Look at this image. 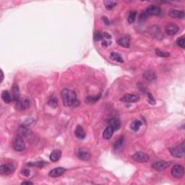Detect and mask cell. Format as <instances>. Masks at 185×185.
Returning a JSON list of instances; mask_svg holds the SVG:
<instances>
[{
  "label": "cell",
  "instance_id": "cell-13",
  "mask_svg": "<svg viewBox=\"0 0 185 185\" xmlns=\"http://www.w3.org/2000/svg\"><path fill=\"white\" fill-rule=\"evenodd\" d=\"M169 16L172 18L184 19L185 17L184 10H178V9H171L169 13Z\"/></svg>",
  "mask_w": 185,
  "mask_h": 185
},
{
  "label": "cell",
  "instance_id": "cell-29",
  "mask_svg": "<svg viewBox=\"0 0 185 185\" xmlns=\"http://www.w3.org/2000/svg\"><path fill=\"white\" fill-rule=\"evenodd\" d=\"M46 164V163L44 161H37V162H35V163H33V162H32V163H28V165L31 166L42 168Z\"/></svg>",
  "mask_w": 185,
  "mask_h": 185
},
{
  "label": "cell",
  "instance_id": "cell-24",
  "mask_svg": "<svg viewBox=\"0 0 185 185\" xmlns=\"http://www.w3.org/2000/svg\"><path fill=\"white\" fill-rule=\"evenodd\" d=\"M1 97H2V101L6 103H10L11 100H12L10 94H9V91H7V90H4V91H2V92Z\"/></svg>",
  "mask_w": 185,
  "mask_h": 185
},
{
  "label": "cell",
  "instance_id": "cell-19",
  "mask_svg": "<svg viewBox=\"0 0 185 185\" xmlns=\"http://www.w3.org/2000/svg\"><path fill=\"white\" fill-rule=\"evenodd\" d=\"M62 156V152L59 150H54L50 154L49 158L50 160L52 162H56L60 159Z\"/></svg>",
  "mask_w": 185,
  "mask_h": 185
},
{
  "label": "cell",
  "instance_id": "cell-34",
  "mask_svg": "<svg viewBox=\"0 0 185 185\" xmlns=\"http://www.w3.org/2000/svg\"><path fill=\"white\" fill-rule=\"evenodd\" d=\"M147 95H148V102L150 103V104L154 105L155 103H156V100L154 99V98L153 97L152 94L150 93V92H147Z\"/></svg>",
  "mask_w": 185,
  "mask_h": 185
},
{
  "label": "cell",
  "instance_id": "cell-33",
  "mask_svg": "<svg viewBox=\"0 0 185 185\" xmlns=\"http://www.w3.org/2000/svg\"><path fill=\"white\" fill-rule=\"evenodd\" d=\"M177 46L180 47V48L184 49V47H185V39H184V37L182 36V37L179 38V39L177 40Z\"/></svg>",
  "mask_w": 185,
  "mask_h": 185
},
{
  "label": "cell",
  "instance_id": "cell-36",
  "mask_svg": "<svg viewBox=\"0 0 185 185\" xmlns=\"http://www.w3.org/2000/svg\"><path fill=\"white\" fill-rule=\"evenodd\" d=\"M30 173H31V171H30L28 169H24L23 170H22V175H24V176L25 177H29Z\"/></svg>",
  "mask_w": 185,
  "mask_h": 185
},
{
  "label": "cell",
  "instance_id": "cell-27",
  "mask_svg": "<svg viewBox=\"0 0 185 185\" xmlns=\"http://www.w3.org/2000/svg\"><path fill=\"white\" fill-rule=\"evenodd\" d=\"M136 16H137V12H136V11H133V10L130 11L129 14H128V17H127L128 22H129L130 24L133 23L136 19Z\"/></svg>",
  "mask_w": 185,
  "mask_h": 185
},
{
  "label": "cell",
  "instance_id": "cell-11",
  "mask_svg": "<svg viewBox=\"0 0 185 185\" xmlns=\"http://www.w3.org/2000/svg\"><path fill=\"white\" fill-rule=\"evenodd\" d=\"M66 169L63 167H57L55 169L51 170L49 176L50 177H53V178H56V177H59L62 175H63L65 173Z\"/></svg>",
  "mask_w": 185,
  "mask_h": 185
},
{
  "label": "cell",
  "instance_id": "cell-7",
  "mask_svg": "<svg viewBox=\"0 0 185 185\" xmlns=\"http://www.w3.org/2000/svg\"><path fill=\"white\" fill-rule=\"evenodd\" d=\"M15 170V167L13 164L6 163L0 166V173L2 175H10Z\"/></svg>",
  "mask_w": 185,
  "mask_h": 185
},
{
  "label": "cell",
  "instance_id": "cell-17",
  "mask_svg": "<svg viewBox=\"0 0 185 185\" xmlns=\"http://www.w3.org/2000/svg\"><path fill=\"white\" fill-rule=\"evenodd\" d=\"M75 136L77 137L78 139L82 140L84 139L85 137H86V132H85V130H83V128H82V126H81L80 125H77L76 129H75Z\"/></svg>",
  "mask_w": 185,
  "mask_h": 185
},
{
  "label": "cell",
  "instance_id": "cell-23",
  "mask_svg": "<svg viewBox=\"0 0 185 185\" xmlns=\"http://www.w3.org/2000/svg\"><path fill=\"white\" fill-rule=\"evenodd\" d=\"M142 124L143 123L140 120L135 119L130 124V128H131V130H133L134 132H137L140 128V126H142Z\"/></svg>",
  "mask_w": 185,
  "mask_h": 185
},
{
  "label": "cell",
  "instance_id": "cell-22",
  "mask_svg": "<svg viewBox=\"0 0 185 185\" xmlns=\"http://www.w3.org/2000/svg\"><path fill=\"white\" fill-rule=\"evenodd\" d=\"M12 95L14 101H18L20 100V90H19L18 86L17 84L13 85L12 88Z\"/></svg>",
  "mask_w": 185,
  "mask_h": 185
},
{
  "label": "cell",
  "instance_id": "cell-26",
  "mask_svg": "<svg viewBox=\"0 0 185 185\" xmlns=\"http://www.w3.org/2000/svg\"><path fill=\"white\" fill-rule=\"evenodd\" d=\"M103 4H104L105 7L108 10H111L112 9H114L115 7L116 6L117 3L114 1H111V0H107V1L103 2Z\"/></svg>",
  "mask_w": 185,
  "mask_h": 185
},
{
  "label": "cell",
  "instance_id": "cell-38",
  "mask_svg": "<svg viewBox=\"0 0 185 185\" xmlns=\"http://www.w3.org/2000/svg\"><path fill=\"white\" fill-rule=\"evenodd\" d=\"M1 76H2L1 82H2L3 80H4V73H3V71L2 70H1Z\"/></svg>",
  "mask_w": 185,
  "mask_h": 185
},
{
  "label": "cell",
  "instance_id": "cell-28",
  "mask_svg": "<svg viewBox=\"0 0 185 185\" xmlns=\"http://www.w3.org/2000/svg\"><path fill=\"white\" fill-rule=\"evenodd\" d=\"M123 143H124V137H121L117 140L115 141L114 143L113 147H114V150H119V149L122 148V145H123Z\"/></svg>",
  "mask_w": 185,
  "mask_h": 185
},
{
  "label": "cell",
  "instance_id": "cell-18",
  "mask_svg": "<svg viewBox=\"0 0 185 185\" xmlns=\"http://www.w3.org/2000/svg\"><path fill=\"white\" fill-rule=\"evenodd\" d=\"M102 46L103 47H107L111 44V36L107 33H103V38H102Z\"/></svg>",
  "mask_w": 185,
  "mask_h": 185
},
{
  "label": "cell",
  "instance_id": "cell-32",
  "mask_svg": "<svg viewBox=\"0 0 185 185\" xmlns=\"http://www.w3.org/2000/svg\"><path fill=\"white\" fill-rule=\"evenodd\" d=\"M48 104L49 106L52 107V108H56V106H58V101L56 98L53 97L52 99H49V101L48 102Z\"/></svg>",
  "mask_w": 185,
  "mask_h": 185
},
{
  "label": "cell",
  "instance_id": "cell-31",
  "mask_svg": "<svg viewBox=\"0 0 185 185\" xmlns=\"http://www.w3.org/2000/svg\"><path fill=\"white\" fill-rule=\"evenodd\" d=\"M156 53L158 56H160V57H168V56H170V54L169 52H164V51L158 49H156Z\"/></svg>",
  "mask_w": 185,
  "mask_h": 185
},
{
  "label": "cell",
  "instance_id": "cell-25",
  "mask_svg": "<svg viewBox=\"0 0 185 185\" xmlns=\"http://www.w3.org/2000/svg\"><path fill=\"white\" fill-rule=\"evenodd\" d=\"M110 58L112 60H114V61L119 62V63H123L124 62L122 56L116 52H111L110 54Z\"/></svg>",
  "mask_w": 185,
  "mask_h": 185
},
{
  "label": "cell",
  "instance_id": "cell-3",
  "mask_svg": "<svg viewBox=\"0 0 185 185\" xmlns=\"http://www.w3.org/2000/svg\"><path fill=\"white\" fill-rule=\"evenodd\" d=\"M170 153L175 158H183L184 156V142L177 146L173 147L169 149Z\"/></svg>",
  "mask_w": 185,
  "mask_h": 185
},
{
  "label": "cell",
  "instance_id": "cell-1",
  "mask_svg": "<svg viewBox=\"0 0 185 185\" xmlns=\"http://www.w3.org/2000/svg\"><path fill=\"white\" fill-rule=\"evenodd\" d=\"M63 104L65 106L77 107L80 103L77 99L76 92L69 89H64L61 92Z\"/></svg>",
  "mask_w": 185,
  "mask_h": 185
},
{
  "label": "cell",
  "instance_id": "cell-9",
  "mask_svg": "<svg viewBox=\"0 0 185 185\" xmlns=\"http://www.w3.org/2000/svg\"><path fill=\"white\" fill-rule=\"evenodd\" d=\"M170 165V162L166 161V160H160L156 161L152 164V168L155 170H157L158 171H162L165 170Z\"/></svg>",
  "mask_w": 185,
  "mask_h": 185
},
{
  "label": "cell",
  "instance_id": "cell-14",
  "mask_svg": "<svg viewBox=\"0 0 185 185\" xmlns=\"http://www.w3.org/2000/svg\"><path fill=\"white\" fill-rule=\"evenodd\" d=\"M30 107V101L27 99L19 100L17 101V108L19 110H25Z\"/></svg>",
  "mask_w": 185,
  "mask_h": 185
},
{
  "label": "cell",
  "instance_id": "cell-21",
  "mask_svg": "<svg viewBox=\"0 0 185 185\" xmlns=\"http://www.w3.org/2000/svg\"><path fill=\"white\" fill-rule=\"evenodd\" d=\"M108 123H109V126H111V127L114 129V131H116V130H118L121 126L120 122L117 119H116V118L110 119L109 120Z\"/></svg>",
  "mask_w": 185,
  "mask_h": 185
},
{
  "label": "cell",
  "instance_id": "cell-5",
  "mask_svg": "<svg viewBox=\"0 0 185 185\" xmlns=\"http://www.w3.org/2000/svg\"><path fill=\"white\" fill-rule=\"evenodd\" d=\"M171 173L172 177L177 179H182L184 175V166L180 164H177L172 167L171 170Z\"/></svg>",
  "mask_w": 185,
  "mask_h": 185
},
{
  "label": "cell",
  "instance_id": "cell-20",
  "mask_svg": "<svg viewBox=\"0 0 185 185\" xmlns=\"http://www.w3.org/2000/svg\"><path fill=\"white\" fill-rule=\"evenodd\" d=\"M114 129H113L111 126H108L104 130V131H103L102 137H103V138L105 140H109L111 137H112L113 134H114Z\"/></svg>",
  "mask_w": 185,
  "mask_h": 185
},
{
  "label": "cell",
  "instance_id": "cell-6",
  "mask_svg": "<svg viewBox=\"0 0 185 185\" xmlns=\"http://www.w3.org/2000/svg\"><path fill=\"white\" fill-rule=\"evenodd\" d=\"M132 158L138 163H146L149 160V156L143 152H137L132 156Z\"/></svg>",
  "mask_w": 185,
  "mask_h": 185
},
{
  "label": "cell",
  "instance_id": "cell-2",
  "mask_svg": "<svg viewBox=\"0 0 185 185\" xmlns=\"http://www.w3.org/2000/svg\"><path fill=\"white\" fill-rule=\"evenodd\" d=\"M160 13H161V9L160 7H158L156 5H151L149 7H148L144 12H143L140 15V19L143 20V19H145L148 18L150 15H155V16H158L160 15Z\"/></svg>",
  "mask_w": 185,
  "mask_h": 185
},
{
  "label": "cell",
  "instance_id": "cell-10",
  "mask_svg": "<svg viewBox=\"0 0 185 185\" xmlns=\"http://www.w3.org/2000/svg\"><path fill=\"white\" fill-rule=\"evenodd\" d=\"M140 100V96L136 94H126L121 99V101L126 103H135Z\"/></svg>",
  "mask_w": 185,
  "mask_h": 185
},
{
  "label": "cell",
  "instance_id": "cell-35",
  "mask_svg": "<svg viewBox=\"0 0 185 185\" xmlns=\"http://www.w3.org/2000/svg\"><path fill=\"white\" fill-rule=\"evenodd\" d=\"M102 38H103V33H101V32H97L94 35V39L96 41H101Z\"/></svg>",
  "mask_w": 185,
  "mask_h": 185
},
{
  "label": "cell",
  "instance_id": "cell-4",
  "mask_svg": "<svg viewBox=\"0 0 185 185\" xmlns=\"http://www.w3.org/2000/svg\"><path fill=\"white\" fill-rule=\"evenodd\" d=\"M12 148L15 151L21 152L25 150V145L22 136L18 135L12 142Z\"/></svg>",
  "mask_w": 185,
  "mask_h": 185
},
{
  "label": "cell",
  "instance_id": "cell-15",
  "mask_svg": "<svg viewBox=\"0 0 185 185\" xmlns=\"http://www.w3.org/2000/svg\"><path fill=\"white\" fill-rule=\"evenodd\" d=\"M143 77L146 80L149 81V82H153V81L156 80V78H157L156 73L152 69H148L147 71H145L144 74H143Z\"/></svg>",
  "mask_w": 185,
  "mask_h": 185
},
{
  "label": "cell",
  "instance_id": "cell-16",
  "mask_svg": "<svg viewBox=\"0 0 185 185\" xmlns=\"http://www.w3.org/2000/svg\"><path fill=\"white\" fill-rule=\"evenodd\" d=\"M118 44L120 46L124 47V48H129L130 46V39L128 36H124L120 38L117 41Z\"/></svg>",
  "mask_w": 185,
  "mask_h": 185
},
{
  "label": "cell",
  "instance_id": "cell-30",
  "mask_svg": "<svg viewBox=\"0 0 185 185\" xmlns=\"http://www.w3.org/2000/svg\"><path fill=\"white\" fill-rule=\"evenodd\" d=\"M100 96H88L86 98V102H88L89 103H96L98 100L99 99Z\"/></svg>",
  "mask_w": 185,
  "mask_h": 185
},
{
  "label": "cell",
  "instance_id": "cell-37",
  "mask_svg": "<svg viewBox=\"0 0 185 185\" xmlns=\"http://www.w3.org/2000/svg\"><path fill=\"white\" fill-rule=\"evenodd\" d=\"M33 182H22V184H33Z\"/></svg>",
  "mask_w": 185,
  "mask_h": 185
},
{
  "label": "cell",
  "instance_id": "cell-12",
  "mask_svg": "<svg viewBox=\"0 0 185 185\" xmlns=\"http://www.w3.org/2000/svg\"><path fill=\"white\" fill-rule=\"evenodd\" d=\"M165 30H166V33L168 35H173L178 33L179 28L177 25L170 22V23H169L166 26Z\"/></svg>",
  "mask_w": 185,
  "mask_h": 185
},
{
  "label": "cell",
  "instance_id": "cell-8",
  "mask_svg": "<svg viewBox=\"0 0 185 185\" xmlns=\"http://www.w3.org/2000/svg\"><path fill=\"white\" fill-rule=\"evenodd\" d=\"M77 156L82 160H88L90 158V153L85 148H78L76 151Z\"/></svg>",
  "mask_w": 185,
  "mask_h": 185
}]
</instances>
